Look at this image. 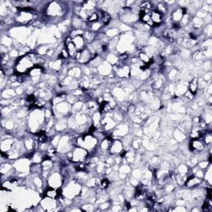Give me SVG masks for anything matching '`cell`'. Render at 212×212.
<instances>
[{
    "label": "cell",
    "mask_w": 212,
    "mask_h": 212,
    "mask_svg": "<svg viewBox=\"0 0 212 212\" xmlns=\"http://www.w3.org/2000/svg\"><path fill=\"white\" fill-rule=\"evenodd\" d=\"M201 182V178L194 177H188L187 180H186L185 182V185L187 187H193V186H196L199 185Z\"/></svg>",
    "instance_id": "cell-9"
},
{
    "label": "cell",
    "mask_w": 212,
    "mask_h": 212,
    "mask_svg": "<svg viewBox=\"0 0 212 212\" xmlns=\"http://www.w3.org/2000/svg\"><path fill=\"white\" fill-rule=\"evenodd\" d=\"M49 183L50 186H52V187H58L61 184L60 175H58L57 173H54L51 177Z\"/></svg>",
    "instance_id": "cell-10"
},
{
    "label": "cell",
    "mask_w": 212,
    "mask_h": 212,
    "mask_svg": "<svg viewBox=\"0 0 212 212\" xmlns=\"http://www.w3.org/2000/svg\"><path fill=\"white\" fill-rule=\"evenodd\" d=\"M42 72V68H41L40 65H35L33 68H32L29 71V76H33V77H36V76H40Z\"/></svg>",
    "instance_id": "cell-15"
},
{
    "label": "cell",
    "mask_w": 212,
    "mask_h": 212,
    "mask_svg": "<svg viewBox=\"0 0 212 212\" xmlns=\"http://www.w3.org/2000/svg\"><path fill=\"white\" fill-rule=\"evenodd\" d=\"M205 146L206 145L201 139H191L190 145H189L190 152H192L193 153H199L201 152L205 148Z\"/></svg>",
    "instance_id": "cell-3"
},
{
    "label": "cell",
    "mask_w": 212,
    "mask_h": 212,
    "mask_svg": "<svg viewBox=\"0 0 212 212\" xmlns=\"http://www.w3.org/2000/svg\"><path fill=\"white\" fill-rule=\"evenodd\" d=\"M35 65L33 64L29 57H27V55L22 57L19 60H18L16 64V72L18 74H27L29 72L31 69L33 68Z\"/></svg>",
    "instance_id": "cell-1"
},
{
    "label": "cell",
    "mask_w": 212,
    "mask_h": 212,
    "mask_svg": "<svg viewBox=\"0 0 212 212\" xmlns=\"http://www.w3.org/2000/svg\"><path fill=\"white\" fill-rule=\"evenodd\" d=\"M83 37H84L85 43H86V42L89 43V42H91V41H94V39H95V33H85L83 34Z\"/></svg>",
    "instance_id": "cell-17"
},
{
    "label": "cell",
    "mask_w": 212,
    "mask_h": 212,
    "mask_svg": "<svg viewBox=\"0 0 212 212\" xmlns=\"http://www.w3.org/2000/svg\"><path fill=\"white\" fill-rule=\"evenodd\" d=\"M99 19H100V18H99L98 13H93V14H90L88 15L87 20H88V22H90V23L98 22Z\"/></svg>",
    "instance_id": "cell-18"
},
{
    "label": "cell",
    "mask_w": 212,
    "mask_h": 212,
    "mask_svg": "<svg viewBox=\"0 0 212 212\" xmlns=\"http://www.w3.org/2000/svg\"><path fill=\"white\" fill-rule=\"evenodd\" d=\"M198 80L193 79L192 80V81L190 82L189 90H190V92L192 93L193 95H196V92H197V90H198Z\"/></svg>",
    "instance_id": "cell-16"
},
{
    "label": "cell",
    "mask_w": 212,
    "mask_h": 212,
    "mask_svg": "<svg viewBox=\"0 0 212 212\" xmlns=\"http://www.w3.org/2000/svg\"><path fill=\"white\" fill-rule=\"evenodd\" d=\"M87 156L88 152L85 148L81 147H76L71 153V160L74 163H82L85 161Z\"/></svg>",
    "instance_id": "cell-2"
},
{
    "label": "cell",
    "mask_w": 212,
    "mask_h": 212,
    "mask_svg": "<svg viewBox=\"0 0 212 212\" xmlns=\"http://www.w3.org/2000/svg\"><path fill=\"white\" fill-rule=\"evenodd\" d=\"M65 46H66V50H67V52H68L69 56L76 57L77 53H78V52H77V50H76V46H75V45L73 44V42L71 41L70 43L66 44Z\"/></svg>",
    "instance_id": "cell-12"
},
{
    "label": "cell",
    "mask_w": 212,
    "mask_h": 212,
    "mask_svg": "<svg viewBox=\"0 0 212 212\" xmlns=\"http://www.w3.org/2000/svg\"><path fill=\"white\" fill-rule=\"evenodd\" d=\"M109 185V180L106 179V178H104V179H101L100 181V183H99V186L100 188H106L108 187V186Z\"/></svg>",
    "instance_id": "cell-19"
},
{
    "label": "cell",
    "mask_w": 212,
    "mask_h": 212,
    "mask_svg": "<svg viewBox=\"0 0 212 212\" xmlns=\"http://www.w3.org/2000/svg\"><path fill=\"white\" fill-rule=\"evenodd\" d=\"M122 143L119 140H114V141L112 142L111 147H110L109 149H110V152L111 153L116 154V153H120L122 151Z\"/></svg>",
    "instance_id": "cell-7"
},
{
    "label": "cell",
    "mask_w": 212,
    "mask_h": 212,
    "mask_svg": "<svg viewBox=\"0 0 212 212\" xmlns=\"http://www.w3.org/2000/svg\"><path fill=\"white\" fill-rule=\"evenodd\" d=\"M61 195V190H56L55 188H49L45 191V196L51 199H56Z\"/></svg>",
    "instance_id": "cell-8"
},
{
    "label": "cell",
    "mask_w": 212,
    "mask_h": 212,
    "mask_svg": "<svg viewBox=\"0 0 212 212\" xmlns=\"http://www.w3.org/2000/svg\"><path fill=\"white\" fill-rule=\"evenodd\" d=\"M76 60H78L80 63L85 64L90 61L91 60L94 59L92 53H90V51L88 50H82L81 52H79L76 55Z\"/></svg>",
    "instance_id": "cell-4"
},
{
    "label": "cell",
    "mask_w": 212,
    "mask_h": 212,
    "mask_svg": "<svg viewBox=\"0 0 212 212\" xmlns=\"http://www.w3.org/2000/svg\"><path fill=\"white\" fill-rule=\"evenodd\" d=\"M112 140L111 138H105L102 140L100 143V148L103 150H108L110 148L112 144Z\"/></svg>",
    "instance_id": "cell-14"
},
{
    "label": "cell",
    "mask_w": 212,
    "mask_h": 212,
    "mask_svg": "<svg viewBox=\"0 0 212 212\" xmlns=\"http://www.w3.org/2000/svg\"><path fill=\"white\" fill-rule=\"evenodd\" d=\"M84 207H85V208L83 209V210H93V207L91 206L90 205H85Z\"/></svg>",
    "instance_id": "cell-25"
},
{
    "label": "cell",
    "mask_w": 212,
    "mask_h": 212,
    "mask_svg": "<svg viewBox=\"0 0 212 212\" xmlns=\"http://www.w3.org/2000/svg\"><path fill=\"white\" fill-rule=\"evenodd\" d=\"M53 165L51 160H43V163H42V167L45 170H48L49 168L52 167V166Z\"/></svg>",
    "instance_id": "cell-20"
},
{
    "label": "cell",
    "mask_w": 212,
    "mask_h": 212,
    "mask_svg": "<svg viewBox=\"0 0 212 212\" xmlns=\"http://www.w3.org/2000/svg\"><path fill=\"white\" fill-rule=\"evenodd\" d=\"M183 16H184V14L182 13V8H180V9H177V11H175L174 13L172 14L171 18L173 20V22H179V21L182 20Z\"/></svg>",
    "instance_id": "cell-13"
},
{
    "label": "cell",
    "mask_w": 212,
    "mask_h": 212,
    "mask_svg": "<svg viewBox=\"0 0 212 212\" xmlns=\"http://www.w3.org/2000/svg\"><path fill=\"white\" fill-rule=\"evenodd\" d=\"M151 21L153 23V27H158L163 22V15L157 10H153L150 13Z\"/></svg>",
    "instance_id": "cell-5"
},
{
    "label": "cell",
    "mask_w": 212,
    "mask_h": 212,
    "mask_svg": "<svg viewBox=\"0 0 212 212\" xmlns=\"http://www.w3.org/2000/svg\"><path fill=\"white\" fill-rule=\"evenodd\" d=\"M72 42L76 46L77 52H81L82 50H84V46L85 45V41L83 37V36H76L72 37Z\"/></svg>",
    "instance_id": "cell-6"
},
{
    "label": "cell",
    "mask_w": 212,
    "mask_h": 212,
    "mask_svg": "<svg viewBox=\"0 0 212 212\" xmlns=\"http://www.w3.org/2000/svg\"><path fill=\"white\" fill-rule=\"evenodd\" d=\"M112 108L110 104H109V102H106V101H103L102 103L100 104V108H99V110L102 114H107L109 113V111H111Z\"/></svg>",
    "instance_id": "cell-11"
},
{
    "label": "cell",
    "mask_w": 212,
    "mask_h": 212,
    "mask_svg": "<svg viewBox=\"0 0 212 212\" xmlns=\"http://www.w3.org/2000/svg\"><path fill=\"white\" fill-rule=\"evenodd\" d=\"M210 163H208V162H202V163H199V167H201V168H206L207 167H208V165H210Z\"/></svg>",
    "instance_id": "cell-23"
},
{
    "label": "cell",
    "mask_w": 212,
    "mask_h": 212,
    "mask_svg": "<svg viewBox=\"0 0 212 212\" xmlns=\"http://www.w3.org/2000/svg\"><path fill=\"white\" fill-rule=\"evenodd\" d=\"M101 26H103V24H102L100 22H99L98 21V22H93L92 25H91V28H92V30L94 31H98L101 27Z\"/></svg>",
    "instance_id": "cell-21"
},
{
    "label": "cell",
    "mask_w": 212,
    "mask_h": 212,
    "mask_svg": "<svg viewBox=\"0 0 212 212\" xmlns=\"http://www.w3.org/2000/svg\"><path fill=\"white\" fill-rule=\"evenodd\" d=\"M68 57H69V53H68V52H67V50L66 49L62 50V52H61V53L60 54L61 58H62V59H66Z\"/></svg>",
    "instance_id": "cell-22"
},
{
    "label": "cell",
    "mask_w": 212,
    "mask_h": 212,
    "mask_svg": "<svg viewBox=\"0 0 212 212\" xmlns=\"http://www.w3.org/2000/svg\"><path fill=\"white\" fill-rule=\"evenodd\" d=\"M193 96L194 95L190 92V90H188L187 92L186 93V97L187 99H189V100H192V99H193Z\"/></svg>",
    "instance_id": "cell-24"
}]
</instances>
